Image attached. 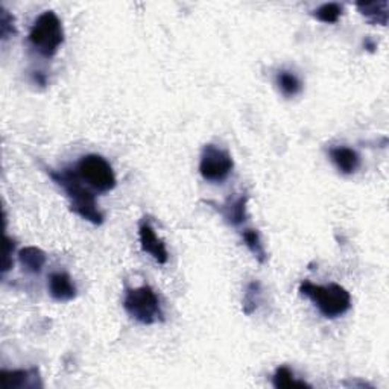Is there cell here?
I'll use <instances>...</instances> for the list:
<instances>
[{
	"instance_id": "obj_1",
	"label": "cell",
	"mask_w": 389,
	"mask_h": 389,
	"mask_svg": "<svg viewBox=\"0 0 389 389\" xmlns=\"http://www.w3.org/2000/svg\"><path fill=\"white\" fill-rule=\"evenodd\" d=\"M49 177L54 180L57 186L64 190L66 197L70 201L71 211H75L78 216L93 225H100L104 222V214L98 209L96 197L93 192L84 186V181L78 177L76 172H71L69 169L58 172L49 170Z\"/></svg>"
},
{
	"instance_id": "obj_2",
	"label": "cell",
	"mask_w": 389,
	"mask_h": 389,
	"mask_svg": "<svg viewBox=\"0 0 389 389\" xmlns=\"http://www.w3.org/2000/svg\"><path fill=\"white\" fill-rule=\"evenodd\" d=\"M300 292L318 307L324 318L336 320L352 309V295L341 284L330 283L321 286L303 281Z\"/></svg>"
},
{
	"instance_id": "obj_3",
	"label": "cell",
	"mask_w": 389,
	"mask_h": 389,
	"mask_svg": "<svg viewBox=\"0 0 389 389\" xmlns=\"http://www.w3.org/2000/svg\"><path fill=\"white\" fill-rule=\"evenodd\" d=\"M29 43L45 58L57 55L58 49L64 43L63 23L54 11H45L38 16L29 30Z\"/></svg>"
},
{
	"instance_id": "obj_4",
	"label": "cell",
	"mask_w": 389,
	"mask_h": 389,
	"mask_svg": "<svg viewBox=\"0 0 389 389\" xmlns=\"http://www.w3.org/2000/svg\"><path fill=\"white\" fill-rule=\"evenodd\" d=\"M124 309L132 320L143 325H152L163 321L160 298L151 286L128 289L124 298Z\"/></svg>"
},
{
	"instance_id": "obj_5",
	"label": "cell",
	"mask_w": 389,
	"mask_h": 389,
	"mask_svg": "<svg viewBox=\"0 0 389 389\" xmlns=\"http://www.w3.org/2000/svg\"><path fill=\"white\" fill-rule=\"evenodd\" d=\"M78 177L93 190L107 193L116 187V175L110 163L98 153L81 157L76 166Z\"/></svg>"
},
{
	"instance_id": "obj_6",
	"label": "cell",
	"mask_w": 389,
	"mask_h": 389,
	"mask_svg": "<svg viewBox=\"0 0 389 389\" xmlns=\"http://www.w3.org/2000/svg\"><path fill=\"white\" fill-rule=\"evenodd\" d=\"M234 168L233 157L228 151L216 145H206L201 152L199 173L209 182H222L230 177Z\"/></svg>"
},
{
	"instance_id": "obj_7",
	"label": "cell",
	"mask_w": 389,
	"mask_h": 389,
	"mask_svg": "<svg viewBox=\"0 0 389 389\" xmlns=\"http://www.w3.org/2000/svg\"><path fill=\"white\" fill-rule=\"evenodd\" d=\"M139 238H140V247L143 252H148L151 257L156 260L158 265H166L169 260V252L165 242L157 236L156 230H153L149 223L143 222L140 223L139 228Z\"/></svg>"
},
{
	"instance_id": "obj_8",
	"label": "cell",
	"mask_w": 389,
	"mask_h": 389,
	"mask_svg": "<svg viewBox=\"0 0 389 389\" xmlns=\"http://www.w3.org/2000/svg\"><path fill=\"white\" fill-rule=\"evenodd\" d=\"M214 209L218 210V213L223 218V221L228 225H233V227H238V225L243 223L247 221L248 214H247V204H248V194H240L238 198H228L222 204H214L210 202Z\"/></svg>"
},
{
	"instance_id": "obj_9",
	"label": "cell",
	"mask_w": 389,
	"mask_h": 389,
	"mask_svg": "<svg viewBox=\"0 0 389 389\" xmlns=\"http://www.w3.org/2000/svg\"><path fill=\"white\" fill-rule=\"evenodd\" d=\"M0 383L4 389H30V388H43L40 382V376L37 368L33 370H2L0 371Z\"/></svg>"
},
{
	"instance_id": "obj_10",
	"label": "cell",
	"mask_w": 389,
	"mask_h": 389,
	"mask_svg": "<svg viewBox=\"0 0 389 389\" xmlns=\"http://www.w3.org/2000/svg\"><path fill=\"white\" fill-rule=\"evenodd\" d=\"M49 294L55 301L64 303L71 301L76 296V286L71 280L67 272H54L50 274L49 281H47Z\"/></svg>"
},
{
	"instance_id": "obj_11",
	"label": "cell",
	"mask_w": 389,
	"mask_h": 389,
	"mask_svg": "<svg viewBox=\"0 0 389 389\" xmlns=\"http://www.w3.org/2000/svg\"><path fill=\"white\" fill-rule=\"evenodd\" d=\"M330 160L336 169L344 175H353L361 166V157L354 149L348 146H335L330 149Z\"/></svg>"
},
{
	"instance_id": "obj_12",
	"label": "cell",
	"mask_w": 389,
	"mask_h": 389,
	"mask_svg": "<svg viewBox=\"0 0 389 389\" xmlns=\"http://www.w3.org/2000/svg\"><path fill=\"white\" fill-rule=\"evenodd\" d=\"M18 260L28 272L38 274L43 269V266L46 265L47 259H46V254L43 250H40L37 247H25L18 252Z\"/></svg>"
},
{
	"instance_id": "obj_13",
	"label": "cell",
	"mask_w": 389,
	"mask_h": 389,
	"mask_svg": "<svg viewBox=\"0 0 389 389\" xmlns=\"http://www.w3.org/2000/svg\"><path fill=\"white\" fill-rule=\"evenodd\" d=\"M357 9L362 16H365L371 23H377L385 26L388 23V9L389 2L382 0V2H370V4H356Z\"/></svg>"
},
{
	"instance_id": "obj_14",
	"label": "cell",
	"mask_w": 389,
	"mask_h": 389,
	"mask_svg": "<svg viewBox=\"0 0 389 389\" xmlns=\"http://www.w3.org/2000/svg\"><path fill=\"white\" fill-rule=\"evenodd\" d=\"M272 385L277 389H291V388H310L309 383L298 381L288 366H279L272 376Z\"/></svg>"
},
{
	"instance_id": "obj_15",
	"label": "cell",
	"mask_w": 389,
	"mask_h": 389,
	"mask_svg": "<svg viewBox=\"0 0 389 389\" xmlns=\"http://www.w3.org/2000/svg\"><path fill=\"white\" fill-rule=\"evenodd\" d=\"M242 240L245 243V247H247L250 252L254 255V259L263 265L266 259H268V255H266V250L262 243L260 234L252 228H247L242 231Z\"/></svg>"
},
{
	"instance_id": "obj_16",
	"label": "cell",
	"mask_w": 389,
	"mask_h": 389,
	"mask_svg": "<svg viewBox=\"0 0 389 389\" xmlns=\"http://www.w3.org/2000/svg\"><path fill=\"white\" fill-rule=\"evenodd\" d=\"M277 86L281 91V95L286 98H294L301 91L303 86L301 81L294 75L292 71L288 70H280L277 74Z\"/></svg>"
},
{
	"instance_id": "obj_17",
	"label": "cell",
	"mask_w": 389,
	"mask_h": 389,
	"mask_svg": "<svg viewBox=\"0 0 389 389\" xmlns=\"http://www.w3.org/2000/svg\"><path fill=\"white\" fill-rule=\"evenodd\" d=\"M262 301V286L259 281H251L247 286V291H245L243 295V301H242V309L245 315H252L257 309L259 304Z\"/></svg>"
},
{
	"instance_id": "obj_18",
	"label": "cell",
	"mask_w": 389,
	"mask_h": 389,
	"mask_svg": "<svg viewBox=\"0 0 389 389\" xmlns=\"http://www.w3.org/2000/svg\"><path fill=\"white\" fill-rule=\"evenodd\" d=\"M342 11L344 8L339 4H324L320 8H316L312 14L316 20H320V22L332 25L341 18Z\"/></svg>"
},
{
	"instance_id": "obj_19",
	"label": "cell",
	"mask_w": 389,
	"mask_h": 389,
	"mask_svg": "<svg viewBox=\"0 0 389 389\" xmlns=\"http://www.w3.org/2000/svg\"><path fill=\"white\" fill-rule=\"evenodd\" d=\"M17 34V26H16V18L14 16L0 6V38L2 42H6L8 38H11Z\"/></svg>"
},
{
	"instance_id": "obj_20",
	"label": "cell",
	"mask_w": 389,
	"mask_h": 389,
	"mask_svg": "<svg viewBox=\"0 0 389 389\" xmlns=\"http://www.w3.org/2000/svg\"><path fill=\"white\" fill-rule=\"evenodd\" d=\"M14 248H16V245H14V240L9 239L8 236H5V250H4V268H2V272L6 274L9 269L13 268V259H11V255L14 252Z\"/></svg>"
},
{
	"instance_id": "obj_21",
	"label": "cell",
	"mask_w": 389,
	"mask_h": 389,
	"mask_svg": "<svg viewBox=\"0 0 389 389\" xmlns=\"http://www.w3.org/2000/svg\"><path fill=\"white\" fill-rule=\"evenodd\" d=\"M34 79H35V83L42 84V86H46V78L42 74H40V71H37V75L34 76Z\"/></svg>"
},
{
	"instance_id": "obj_22",
	"label": "cell",
	"mask_w": 389,
	"mask_h": 389,
	"mask_svg": "<svg viewBox=\"0 0 389 389\" xmlns=\"http://www.w3.org/2000/svg\"><path fill=\"white\" fill-rule=\"evenodd\" d=\"M365 46H366V47H370V50H374V49H376V45H374V43H371L370 40H366V42H365Z\"/></svg>"
}]
</instances>
